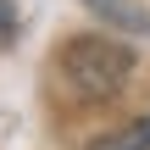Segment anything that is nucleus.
Here are the masks:
<instances>
[{
	"label": "nucleus",
	"instance_id": "f257e3e1",
	"mask_svg": "<svg viewBox=\"0 0 150 150\" xmlns=\"http://www.w3.org/2000/svg\"><path fill=\"white\" fill-rule=\"evenodd\" d=\"M128 72H134V50L106 33H83L56 50V78L72 100H111L128 83Z\"/></svg>",
	"mask_w": 150,
	"mask_h": 150
},
{
	"label": "nucleus",
	"instance_id": "f03ea898",
	"mask_svg": "<svg viewBox=\"0 0 150 150\" xmlns=\"http://www.w3.org/2000/svg\"><path fill=\"white\" fill-rule=\"evenodd\" d=\"M89 150H150V117H139L134 128H122V134H111V139H100Z\"/></svg>",
	"mask_w": 150,
	"mask_h": 150
},
{
	"label": "nucleus",
	"instance_id": "7ed1b4c3",
	"mask_svg": "<svg viewBox=\"0 0 150 150\" xmlns=\"http://www.w3.org/2000/svg\"><path fill=\"white\" fill-rule=\"evenodd\" d=\"M11 28H17V11H11V6H6V0H0V45H6V39H11Z\"/></svg>",
	"mask_w": 150,
	"mask_h": 150
}]
</instances>
